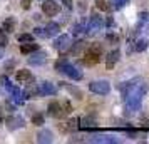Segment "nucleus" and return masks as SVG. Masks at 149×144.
Listing matches in <instances>:
<instances>
[{
    "mask_svg": "<svg viewBox=\"0 0 149 144\" xmlns=\"http://www.w3.org/2000/svg\"><path fill=\"white\" fill-rule=\"evenodd\" d=\"M119 89L122 92V97H124V104H126L127 112H136V111L141 109L142 99H144L146 92H148V86L142 82L139 77L124 82L122 86H119Z\"/></svg>",
    "mask_w": 149,
    "mask_h": 144,
    "instance_id": "obj_1",
    "label": "nucleus"
},
{
    "mask_svg": "<svg viewBox=\"0 0 149 144\" xmlns=\"http://www.w3.org/2000/svg\"><path fill=\"white\" fill-rule=\"evenodd\" d=\"M72 112V104L69 101H52L47 106V114L55 119H64Z\"/></svg>",
    "mask_w": 149,
    "mask_h": 144,
    "instance_id": "obj_2",
    "label": "nucleus"
},
{
    "mask_svg": "<svg viewBox=\"0 0 149 144\" xmlns=\"http://www.w3.org/2000/svg\"><path fill=\"white\" fill-rule=\"evenodd\" d=\"M101 57H102V45L99 44H91L86 50V54L82 57V62L86 65H95L101 62Z\"/></svg>",
    "mask_w": 149,
    "mask_h": 144,
    "instance_id": "obj_3",
    "label": "nucleus"
},
{
    "mask_svg": "<svg viewBox=\"0 0 149 144\" xmlns=\"http://www.w3.org/2000/svg\"><path fill=\"white\" fill-rule=\"evenodd\" d=\"M89 90L97 94V96H107L109 92H111V84H109V81H104V79L92 81V82L89 84Z\"/></svg>",
    "mask_w": 149,
    "mask_h": 144,
    "instance_id": "obj_4",
    "label": "nucleus"
},
{
    "mask_svg": "<svg viewBox=\"0 0 149 144\" xmlns=\"http://www.w3.org/2000/svg\"><path fill=\"white\" fill-rule=\"evenodd\" d=\"M70 47H72V39H70V35H67V34L57 35V39L54 40V49L55 50H59L61 54H64V52L70 50Z\"/></svg>",
    "mask_w": 149,
    "mask_h": 144,
    "instance_id": "obj_5",
    "label": "nucleus"
},
{
    "mask_svg": "<svg viewBox=\"0 0 149 144\" xmlns=\"http://www.w3.org/2000/svg\"><path fill=\"white\" fill-rule=\"evenodd\" d=\"M102 27H104V20H102V17H99L97 14H94L87 22V32H86V34L94 35V34H97Z\"/></svg>",
    "mask_w": 149,
    "mask_h": 144,
    "instance_id": "obj_6",
    "label": "nucleus"
},
{
    "mask_svg": "<svg viewBox=\"0 0 149 144\" xmlns=\"http://www.w3.org/2000/svg\"><path fill=\"white\" fill-rule=\"evenodd\" d=\"M5 126H7L8 131H17V129H22L25 126V121H24V117L17 116V114H10L5 119Z\"/></svg>",
    "mask_w": 149,
    "mask_h": 144,
    "instance_id": "obj_7",
    "label": "nucleus"
},
{
    "mask_svg": "<svg viewBox=\"0 0 149 144\" xmlns=\"http://www.w3.org/2000/svg\"><path fill=\"white\" fill-rule=\"evenodd\" d=\"M42 12L47 17H54V15H57L61 12V5L55 0H44L42 2Z\"/></svg>",
    "mask_w": 149,
    "mask_h": 144,
    "instance_id": "obj_8",
    "label": "nucleus"
},
{
    "mask_svg": "<svg viewBox=\"0 0 149 144\" xmlns=\"http://www.w3.org/2000/svg\"><path fill=\"white\" fill-rule=\"evenodd\" d=\"M61 74H65V76L70 77L72 81H82V77H84V74H82V72L75 67V65H72L70 62H67V64L64 65V69H62Z\"/></svg>",
    "mask_w": 149,
    "mask_h": 144,
    "instance_id": "obj_9",
    "label": "nucleus"
},
{
    "mask_svg": "<svg viewBox=\"0 0 149 144\" xmlns=\"http://www.w3.org/2000/svg\"><path fill=\"white\" fill-rule=\"evenodd\" d=\"M25 86H27L25 90H24V97H25V99H37V97L40 96L39 84H34V79H32L30 82H27Z\"/></svg>",
    "mask_w": 149,
    "mask_h": 144,
    "instance_id": "obj_10",
    "label": "nucleus"
},
{
    "mask_svg": "<svg viewBox=\"0 0 149 144\" xmlns=\"http://www.w3.org/2000/svg\"><path fill=\"white\" fill-rule=\"evenodd\" d=\"M47 62V54L45 52H40V50H35L30 54L29 57V64L30 65H44Z\"/></svg>",
    "mask_w": 149,
    "mask_h": 144,
    "instance_id": "obj_11",
    "label": "nucleus"
},
{
    "mask_svg": "<svg viewBox=\"0 0 149 144\" xmlns=\"http://www.w3.org/2000/svg\"><path fill=\"white\" fill-rule=\"evenodd\" d=\"M79 129L82 131H94L97 129V122H95V119L94 117H82V119H79Z\"/></svg>",
    "mask_w": 149,
    "mask_h": 144,
    "instance_id": "obj_12",
    "label": "nucleus"
},
{
    "mask_svg": "<svg viewBox=\"0 0 149 144\" xmlns=\"http://www.w3.org/2000/svg\"><path fill=\"white\" fill-rule=\"evenodd\" d=\"M89 141H91V143H101V144H116V143H119L114 136H109V134H95V136H91Z\"/></svg>",
    "mask_w": 149,
    "mask_h": 144,
    "instance_id": "obj_13",
    "label": "nucleus"
},
{
    "mask_svg": "<svg viewBox=\"0 0 149 144\" xmlns=\"http://www.w3.org/2000/svg\"><path fill=\"white\" fill-rule=\"evenodd\" d=\"M121 59V50L119 49H114V50H111L106 57V67L107 69H112L117 64V61Z\"/></svg>",
    "mask_w": 149,
    "mask_h": 144,
    "instance_id": "obj_14",
    "label": "nucleus"
},
{
    "mask_svg": "<svg viewBox=\"0 0 149 144\" xmlns=\"http://www.w3.org/2000/svg\"><path fill=\"white\" fill-rule=\"evenodd\" d=\"M39 90H40V96H55L57 87H55L54 84H50V82H47V81H44V82L39 84Z\"/></svg>",
    "mask_w": 149,
    "mask_h": 144,
    "instance_id": "obj_15",
    "label": "nucleus"
},
{
    "mask_svg": "<svg viewBox=\"0 0 149 144\" xmlns=\"http://www.w3.org/2000/svg\"><path fill=\"white\" fill-rule=\"evenodd\" d=\"M8 92H10V96H12V101H14V102L17 104V106H22V104L25 102V97H24V92H22V90L19 89L17 86H12Z\"/></svg>",
    "mask_w": 149,
    "mask_h": 144,
    "instance_id": "obj_16",
    "label": "nucleus"
},
{
    "mask_svg": "<svg viewBox=\"0 0 149 144\" xmlns=\"http://www.w3.org/2000/svg\"><path fill=\"white\" fill-rule=\"evenodd\" d=\"M32 79H34V76H32V72L27 70V69L17 70V74H15V81L19 84H27V82H30Z\"/></svg>",
    "mask_w": 149,
    "mask_h": 144,
    "instance_id": "obj_17",
    "label": "nucleus"
},
{
    "mask_svg": "<svg viewBox=\"0 0 149 144\" xmlns=\"http://www.w3.org/2000/svg\"><path fill=\"white\" fill-rule=\"evenodd\" d=\"M44 30H45V35L47 37H57L59 32H61V25L57 22H49L47 25L44 27Z\"/></svg>",
    "mask_w": 149,
    "mask_h": 144,
    "instance_id": "obj_18",
    "label": "nucleus"
},
{
    "mask_svg": "<svg viewBox=\"0 0 149 144\" xmlns=\"http://www.w3.org/2000/svg\"><path fill=\"white\" fill-rule=\"evenodd\" d=\"M61 129L64 132H74V131L79 129V119L77 117H72V119H69L67 122H64L61 126Z\"/></svg>",
    "mask_w": 149,
    "mask_h": 144,
    "instance_id": "obj_19",
    "label": "nucleus"
},
{
    "mask_svg": "<svg viewBox=\"0 0 149 144\" xmlns=\"http://www.w3.org/2000/svg\"><path fill=\"white\" fill-rule=\"evenodd\" d=\"M39 44H34V40L32 42H22L20 45V52L24 55H30L32 52H35V50H39Z\"/></svg>",
    "mask_w": 149,
    "mask_h": 144,
    "instance_id": "obj_20",
    "label": "nucleus"
},
{
    "mask_svg": "<svg viewBox=\"0 0 149 144\" xmlns=\"http://www.w3.org/2000/svg\"><path fill=\"white\" fill-rule=\"evenodd\" d=\"M54 141V137H52V132L49 129H42L39 134H37V143H42V144H50Z\"/></svg>",
    "mask_w": 149,
    "mask_h": 144,
    "instance_id": "obj_21",
    "label": "nucleus"
},
{
    "mask_svg": "<svg viewBox=\"0 0 149 144\" xmlns=\"http://www.w3.org/2000/svg\"><path fill=\"white\" fill-rule=\"evenodd\" d=\"M2 30H3L5 34L14 32V30H15V19H14V17H7L5 20L2 22Z\"/></svg>",
    "mask_w": 149,
    "mask_h": 144,
    "instance_id": "obj_22",
    "label": "nucleus"
},
{
    "mask_svg": "<svg viewBox=\"0 0 149 144\" xmlns=\"http://www.w3.org/2000/svg\"><path fill=\"white\" fill-rule=\"evenodd\" d=\"M86 32H87V24L86 22H79V24H75L72 27V34L74 35H82Z\"/></svg>",
    "mask_w": 149,
    "mask_h": 144,
    "instance_id": "obj_23",
    "label": "nucleus"
},
{
    "mask_svg": "<svg viewBox=\"0 0 149 144\" xmlns=\"http://www.w3.org/2000/svg\"><path fill=\"white\" fill-rule=\"evenodd\" d=\"M61 86L62 87H65L72 96H75V99H82V90L81 89H77V87H74V86H67L65 82H61Z\"/></svg>",
    "mask_w": 149,
    "mask_h": 144,
    "instance_id": "obj_24",
    "label": "nucleus"
},
{
    "mask_svg": "<svg viewBox=\"0 0 149 144\" xmlns=\"http://www.w3.org/2000/svg\"><path fill=\"white\" fill-rule=\"evenodd\" d=\"M148 44H149L148 39H139V40H136L134 49L137 50V52H142V50H146V49H148Z\"/></svg>",
    "mask_w": 149,
    "mask_h": 144,
    "instance_id": "obj_25",
    "label": "nucleus"
},
{
    "mask_svg": "<svg viewBox=\"0 0 149 144\" xmlns=\"http://www.w3.org/2000/svg\"><path fill=\"white\" fill-rule=\"evenodd\" d=\"M148 24V12H142L139 14V20H137V25H136V30H141L144 25Z\"/></svg>",
    "mask_w": 149,
    "mask_h": 144,
    "instance_id": "obj_26",
    "label": "nucleus"
},
{
    "mask_svg": "<svg viewBox=\"0 0 149 144\" xmlns=\"http://www.w3.org/2000/svg\"><path fill=\"white\" fill-rule=\"evenodd\" d=\"M95 7L99 8V10H102V12H109L111 10V5L106 0H95Z\"/></svg>",
    "mask_w": 149,
    "mask_h": 144,
    "instance_id": "obj_27",
    "label": "nucleus"
},
{
    "mask_svg": "<svg viewBox=\"0 0 149 144\" xmlns=\"http://www.w3.org/2000/svg\"><path fill=\"white\" fill-rule=\"evenodd\" d=\"M44 121H45V119H44V116H42L40 112H35L34 116H32V124H34V126H42Z\"/></svg>",
    "mask_w": 149,
    "mask_h": 144,
    "instance_id": "obj_28",
    "label": "nucleus"
},
{
    "mask_svg": "<svg viewBox=\"0 0 149 144\" xmlns=\"http://www.w3.org/2000/svg\"><path fill=\"white\" fill-rule=\"evenodd\" d=\"M67 57H61V59H57V61H55V70H57V72H62V69H64V65H65V64H67Z\"/></svg>",
    "mask_w": 149,
    "mask_h": 144,
    "instance_id": "obj_29",
    "label": "nucleus"
},
{
    "mask_svg": "<svg viewBox=\"0 0 149 144\" xmlns=\"http://www.w3.org/2000/svg\"><path fill=\"white\" fill-rule=\"evenodd\" d=\"M0 82H2V87L5 90H10V87H12V82L8 81L7 76H0Z\"/></svg>",
    "mask_w": 149,
    "mask_h": 144,
    "instance_id": "obj_30",
    "label": "nucleus"
},
{
    "mask_svg": "<svg viewBox=\"0 0 149 144\" xmlns=\"http://www.w3.org/2000/svg\"><path fill=\"white\" fill-rule=\"evenodd\" d=\"M82 49H84V42L79 40V42H75V44H72L70 50H72V54H79V50H82Z\"/></svg>",
    "mask_w": 149,
    "mask_h": 144,
    "instance_id": "obj_31",
    "label": "nucleus"
},
{
    "mask_svg": "<svg viewBox=\"0 0 149 144\" xmlns=\"http://www.w3.org/2000/svg\"><path fill=\"white\" fill-rule=\"evenodd\" d=\"M7 44H8V37H7V34L2 30V32H0V49H5Z\"/></svg>",
    "mask_w": 149,
    "mask_h": 144,
    "instance_id": "obj_32",
    "label": "nucleus"
},
{
    "mask_svg": "<svg viewBox=\"0 0 149 144\" xmlns=\"http://www.w3.org/2000/svg\"><path fill=\"white\" fill-rule=\"evenodd\" d=\"M17 39H19V42H32L34 40V34H20Z\"/></svg>",
    "mask_w": 149,
    "mask_h": 144,
    "instance_id": "obj_33",
    "label": "nucleus"
},
{
    "mask_svg": "<svg viewBox=\"0 0 149 144\" xmlns=\"http://www.w3.org/2000/svg\"><path fill=\"white\" fill-rule=\"evenodd\" d=\"M3 106H5V109H7L8 112H14V111H15V106H17V104H14V101H12V99H7Z\"/></svg>",
    "mask_w": 149,
    "mask_h": 144,
    "instance_id": "obj_34",
    "label": "nucleus"
},
{
    "mask_svg": "<svg viewBox=\"0 0 149 144\" xmlns=\"http://www.w3.org/2000/svg\"><path fill=\"white\" fill-rule=\"evenodd\" d=\"M106 40L111 42V44H117V42H119V35H116V34H107V35H106Z\"/></svg>",
    "mask_w": 149,
    "mask_h": 144,
    "instance_id": "obj_35",
    "label": "nucleus"
},
{
    "mask_svg": "<svg viewBox=\"0 0 149 144\" xmlns=\"http://www.w3.org/2000/svg\"><path fill=\"white\" fill-rule=\"evenodd\" d=\"M34 35H39V37H42V39H47V35H45V30H44V27L34 29Z\"/></svg>",
    "mask_w": 149,
    "mask_h": 144,
    "instance_id": "obj_36",
    "label": "nucleus"
},
{
    "mask_svg": "<svg viewBox=\"0 0 149 144\" xmlns=\"http://www.w3.org/2000/svg\"><path fill=\"white\" fill-rule=\"evenodd\" d=\"M127 3H129V0H114V8H122Z\"/></svg>",
    "mask_w": 149,
    "mask_h": 144,
    "instance_id": "obj_37",
    "label": "nucleus"
},
{
    "mask_svg": "<svg viewBox=\"0 0 149 144\" xmlns=\"http://www.w3.org/2000/svg\"><path fill=\"white\" fill-rule=\"evenodd\" d=\"M15 64H17V61H14V59H12V61H8L7 64H5V70H7V72H10V70L15 67Z\"/></svg>",
    "mask_w": 149,
    "mask_h": 144,
    "instance_id": "obj_38",
    "label": "nucleus"
},
{
    "mask_svg": "<svg viewBox=\"0 0 149 144\" xmlns=\"http://www.w3.org/2000/svg\"><path fill=\"white\" fill-rule=\"evenodd\" d=\"M20 5L24 10H29L30 8V5H32V0H20Z\"/></svg>",
    "mask_w": 149,
    "mask_h": 144,
    "instance_id": "obj_39",
    "label": "nucleus"
},
{
    "mask_svg": "<svg viewBox=\"0 0 149 144\" xmlns=\"http://www.w3.org/2000/svg\"><path fill=\"white\" fill-rule=\"evenodd\" d=\"M62 2H64V5L67 8H72V0H62Z\"/></svg>",
    "mask_w": 149,
    "mask_h": 144,
    "instance_id": "obj_40",
    "label": "nucleus"
},
{
    "mask_svg": "<svg viewBox=\"0 0 149 144\" xmlns=\"http://www.w3.org/2000/svg\"><path fill=\"white\" fill-rule=\"evenodd\" d=\"M107 25L111 27V25H114V20H112V17H109L107 19Z\"/></svg>",
    "mask_w": 149,
    "mask_h": 144,
    "instance_id": "obj_41",
    "label": "nucleus"
},
{
    "mask_svg": "<svg viewBox=\"0 0 149 144\" xmlns=\"http://www.w3.org/2000/svg\"><path fill=\"white\" fill-rule=\"evenodd\" d=\"M3 57V49H0V59Z\"/></svg>",
    "mask_w": 149,
    "mask_h": 144,
    "instance_id": "obj_42",
    "label": "nucleus"
},
{
    "mask_svg": "<svg viewBox=\"0 0 149 144\" xmlns=\"http://www.w3.org/2000/svg\"><path fill=\"white\" fill-rule=\"evenodd\" d=\"M148 25H149V14H148Z\"/></svg>",
    "mask_w": 149,
    "mask_h": 144,
    "instance_id": "obj_43",
    "label": "nucleus"
},
{
    "mask_svg": "<svg viewBox=\"0 0 149 144\" xmlns=\"http://www.w3.org/2000/svg\"><path fill=\"white\" fill-rule=\"evenodd\" d=\"M0 126H2V117H0Z\"/></svg>",
    "mask_w": 149,
    "mask_h": 144,
    "instance_id": "obj_44",
    "label": "nucleus"
},
{
    "mask_svg": "<svg viewBox=\"0 0 149 144\" xmlns=\"http://www.w3.org/2000/svg\"><path fill=\"white\" fill-rule=\"evenodd\" d=\"M0 117H2V114H0Z\"/></svg>",
    "mask_w": 149,
    "mask_h": 144,
    "instance_id": "obj_45",
    "label": "nucleus"
}]
</instances>
